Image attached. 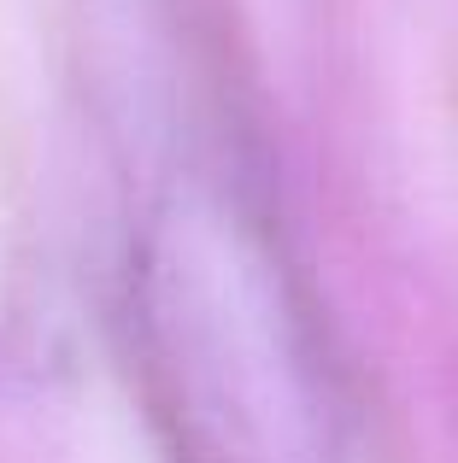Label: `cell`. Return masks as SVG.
I'll return each mask as SVG.
<instances>
[{
    "label": "cell",
    "mask_w": 458,
    "mask_h": 463,
    "mask_svg": "<svg viewBox=\"0 0 458 463\" xmlns=\"http://www.w3.org/2000/svg\"><path fill=\"white\" fill-rule=\"evenodd\" d=\"M129 364L171 463H347L329 335L259 194L188 158L124 270Z\"/></svg>",
    "instance_id": "6da1fadb"
}]
</instances>
